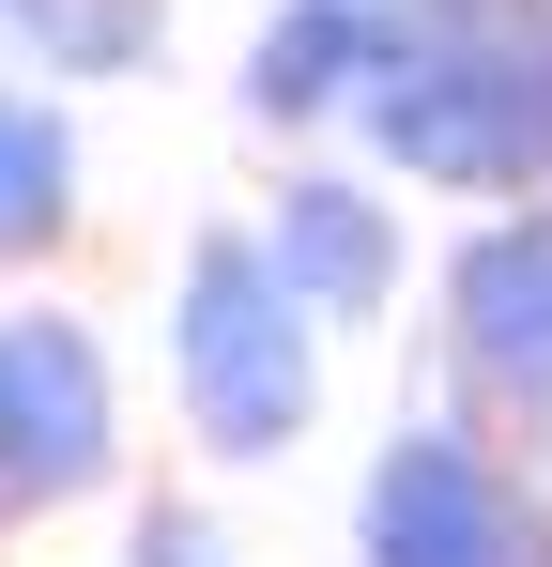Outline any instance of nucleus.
Returning a JSON list of instances; mask_svg holds the SVG:
<instances>
[{
    "instance_id": "nucleus-1",
    "label": "nucleus",
    "mask_w": 552,
    "mask_h": 567,
    "mask_svg": "<svg viewBox=\"0 0 552 567\" xmlns=\"http://www.w3.org/2000/svg\"><path fill=\"white\" fill-rule=\"evenodd\" d=\"M184 383H200V414L231 430V445H276L292 414H307V353H292V322L262 307V277L215 246L200 261V322H184Z\"/></svg>"
},
{
    "instance_id": "nucleus-2",
    "label": "nucleus",
    "mask_w": 552,
    "mask_h": 567,
    "mask_svg": "<svg viewBox=\"0 0 552 567\" xmlns=\"http://www.w3.org/2000/svg\"><path fill=\"white\" fill-rule=\"evenodd\" d=\"M108 445V383L62 322H0V475L16 491H78Z\"/></svg>"
},
{
    "instance_id": "nucleus-4",
    "label": "nucleus",
    "mask_w": 552,
    "mask_h": 567,
    "mask_svg": "<svg viewBox=\"0 0 552 567\" xmlns=\"http://www.w3.org/2000/svg\"><path fill=\"white\" fill-rule=\"evenodd\" d=\"M62 215V138L31 107H0V230H47Z\"/></svg>"
},
{
    "instance_id": "nucleus-5",
    "label": "nucleus",
    "mask_w": 552,
    "mask_h": 567,
    "mask_svg": "<svg viewBox=\"0 0 552 567\" xmlns=\"http://www.w3.org/2000/svg\"><path fill=\"white\" fill-rule=\"evenodd\" d=\"M292 246H307V277H323V291H368V277H384V246H368V215H354L338 185H307V215H292Z\"/></svg>"
},
{
    "instance_id": "nucleus-3",
    "label": "nucleus",
    "mask_w": 552,
    "mask_h": 567,
    "mask_svg": "<svg viewBox=\"0 0 552 567\" xmlns=\"http://www.w3.org/2000/svg\"><path fill=\"white\" fill-rule=\"evenodd\" d=\"M368 553L384 567H507V506H491V475L446 430H415L384 461V491H368Z\"/></svg>"
},
{
    "instance_id": "nucleus-6",
    "label": "nucleus",
    "mask_w": 552,
    "mask_h": 567,
    "mask_svg": "<svg viewBox=\"0 0 552 567\" xmlns=\"http://www.w3.org/2000/svg\"><path fill=\"white\" fill-rule=\"evenodd\" d=\"M139 567H231V553H215L200 522H154V537H139Z\"/></svg>"
}]
</instances>
